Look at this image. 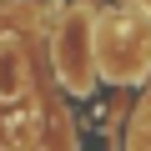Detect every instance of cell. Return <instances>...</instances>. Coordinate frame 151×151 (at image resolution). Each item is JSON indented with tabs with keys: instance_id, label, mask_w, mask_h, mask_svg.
Returning a JSON list of instances; mask_svg holds the SVG:
<instances>
[{
	"instance_id": "2",
	"label": "cell",
	"mask_w": 151,
	"mask_h": 151,
	"mask_svg": "<svg viewBox=\"0 0 151 151\" xmlns=\"http://www.w3.org/2000/svg\"><path fill=\"white\" fill-rule=\"evenodd\" d=\"M30 91V65L15 40H0V101H15Z\"/></svg>"
},
{
	"instance_id": "1",
	"label": "cell",
	"mask_w": 151,
	"mask_h": 151,
	"mask_svg": "<svg viewBox=\"0 0 151 151\" xmlns=\"http://www.w3.org/2000/svg\"><path fill=\"white\" fill-rule=\"evenodd\" d=\"M86 45H91V30H86V15L76 10V15L60 20V50H55V65H60V76H65L70 91H91V86H86V81H91V65H81Z\"/></svg>"
}]
</instances>
